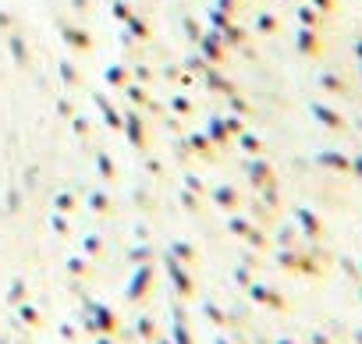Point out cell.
Segmentation results:
<instances>
[{
	"label": "cell",
	"mask_w": 362,
	"mask_h": 344,
	"mask_svg": "<svg viewBox=\"0 0 362 344\" xmlns=\"http://www.w3.org/2000/svg\"><path fill=\"white\" fill-rule=\"evenodd\" d=\"M358 174H362V160H358Z\"/></svg>",
	"instance_id": "cell-1"
}]
</instances>
